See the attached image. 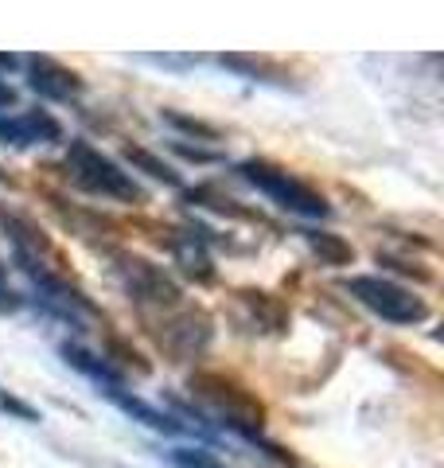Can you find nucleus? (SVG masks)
<instances>
[{
    "instance_id": "obj_1",
    "label": "nucleus",
    "mask_w": 444,
    "mask_h": 468,
    "mask_svg": "<svg viewBox=\"0 0 444 468\" xmlns=\"http://www.w3.org/2000/svg\"><path fill=\"white\" fill-rule=\"evenodd\" d=\"M63 165H67V176L82 192L101 196V199H117V203H144V187L132 180L117 160L98 153L90 141H74Z\"/></svg>"
},
{
    "instance_id": "obj_2",
    "label": "nucleus",
    "mask_w": 444,
    "mask_h": 468,
    "mask_svg": "<svg viewBox=\"0 0 444 468\" xmlns=\"http://www.w3.org/2000/svg\"><path fill=\"white\" fill-rule=\"evenodd\" d=\"M238 176L246 184H254L265 199H273L277 207H285L301 218H328L332 207L312 184H304L296 172L273 165V160H242L238 165Z\"/></svg>"
},
{
    "instance_id": "obj_3",
    "label": "nucleus",
    "mask_w": 444,
    "mask_h": 468,
    "mask_svg": "<svg viewBox=\"0 0 444 468\" xmlns=\"http://www.w3.org/2000/svg\"><path fill=\"white\" fill-rule=\"evenodd\" d=\"M344 289L363 304V309L390 320V324H418V320L428 316V304L421 297H413L409 289L386 282V277H347Z\"/></svg>"
},
{
    "instance_id": "obj_4",
    "label": "nucleus",
    "mask_w": 444,
    "mask_h": 468,
    "mask_svg": "<svg viewBox=\"0 0 444 468\" xmlns=\"http://www.w3.org/2000/svg\"><path fill=\"white\" fill-rule=\"evenodd\" d=\"M117 277H122V285L132 301L141 304H160V309H172V304H180V285L172 282V277L156 266V261L148 258H137V254H117Z\"/></svg>"
},
{
    "instance_id": "obj_5",
    "label": "nucleus",
    "mask_w": 444,
    "mask_h": 468,
    "mask_svg": "<svg viewBox=\"0 0 444 468\" xmlns=\"http://www.w3.org/2000/svg\"><path fill=\"white\" fill-rule=\"evenodd\" d=\"M191 390H199L203 399L230 421V426H242V430L261 426V406L249 399L242 387H234L230 378H222V375H196V378H191Z\"/></svg>"
},
{
    "instance_id": "obj_6",
    "label": "nucleus",
    "mask_w": 444,
    "mask_h": 468,
    "mask_svg": "<svg viewBox=\"0 0 444 468\" xmlns=\"http://www.w3.org/2000/svg\"><path fill=\"white\" fill-rule=\"evenodd\" d=\"M206 344H211V320H206L203 313H196V309L172 316L164 324V332H160V347H164L175 363L196 359Z\"/></svg>"
},
{
    "instance_id": "obj_7",
    "label": "nucleus",
    "mask_w": 444,
    "mask_h": 468,
    "mask_svg": "<svg viewBox=\"0 0 444 468\" xmlns=\"http://www.w3.org/2000/svg\"><path fill=\"white\" fill-rule=\"evenodd\" d=\"M63 137V125L55 122L48 110H24L12 117H0V141L27 149V144H48Z\"/></svg>"
},
{
    "instance_id": "obj_8",
    "label": "nucleus",
    "mask_w": 444,
    "mask_h": 468,
    "mask_svg": "<svg viewBox=\"0 0 444 468\" xmlns=\"http://www.w3.org/2000/svg\"><path fill=\"white\" fill-rule=\"evenodd\" d=\"M27 82H32V90L43 94V98H51V101H70V98H79L82 94V79L74 75V70H67L63 63H55V58L48 55H32L27 58Z\"/></svg>"
},
{
    "instance_id": "obj_9",
    "label": "nucleus",
    "mask_w": 444,
    "mask_h": 468,
    "mask_svg": "<svg viewBox=\"0 0 444 468\" xmlns=\"http://www.w3.org/2000/svg\"><path fill=\"white\" fill-rule=\"evenodd\" d=\"M106 394L125 410L129 418H137L141 426H148V430H156V433H180V421L175 418H168V414H160L156 406H148V402H141V399H132V394H125L122 387H106Z\"/></svg>"
},
{
    "instance_id": "obj_10",
    "label": "nucleus",
    "mask_w": 444,
    "mask_h": 468,
    "mask_svg": "<svg viewBox=\"0 0 444 468\" xmlns=\"http://www.w3.org/2000/svg\"><path fill=\"white\" fill-rule=\"evenodd\" d=\"M63 359L70 363V367H79L82 375H90L94 383H101V387H122L117 371H110V363L90 356V351H82V347H74V344H63Z\"/></svg>"
},
{
    "instance_id": "obj_11",
    "label": "nucleus",
    "mask_w": 444,
    "mask_h": 468,
    "mask_svg": "<svg viewBox=\"0 0 444 468\" xmlns=\"http://www.w3.org/2000/svg\"><path fill=\"white\" fill-rule=\"evenodd\" d=\"M125 156H129V165L132 168H141V172H148V176H153V180H164V184H180V172H172L168 165H164V160H160V156H153V153H148V149H141V144H129V149H125Z\"/></svg>"
},
{
    "instance_id": "obj_12",
    "label": "nucleus",
    "mask_w": 444,
    "mask_h": 468,
    "mask_svg": "<svg viewBox=\"0 0 444 468\" xmlns=\"http://www.w3.org/2000/svg\"><path fill=\"white\" fill-rule=\"evenodd\" d=\"M308 242H312V250H316L323 261H332V266H347V261H351V246L339 239V234L316 230V234H308Z\"/></svg>"
},
{
    "instance_id": "obj_13",
    "label": "nucleus",
    "mask_w": 444,
    "mask_h": 468,
    "mask_svg": "<svg viewBox=\"0 0 444 468\" xmlns=\"http://www.w3.org/2000/svg\"><path fill=\"white\" fill-rule=\"evenodd\" d=\"M172 461L180 464V468H222V464L211 457V452H199V449H175Z\"/></svg>"
},
{
    "instance_id": "obj_14",
    "label": "nucleus",
    "mask_w": 444,
    "mask_h": 468,
    "mask_svg": "<svg viewBox=\"0 0 444 468\" xmlns=\"http://www.w3.org/2000/svg\"><path fill=\"white\" fill-rule=\"evenodd\" d=\"M0 406L8 410V414H16V418H24V421H36V410L32 406H24L20 399H12V394H0Z\"/></svg>"
},
{
    "instance_id": "obj_15",
    "label": "nucleus",
    "mask_w": 444,
    "mask_h": 468,
    "mask_svg": "<svg viewBox=\"0 0 444 468\" xmlns=\"http://www.w3.org/2000/svg\"><path fill=\"white\" fill-rule=\"evenodd\" d=\"M180 156H187V160H199V165H211V160H218V153H206V149H191V144H184V141H175L172 144Z\"/></svg>"
},
{
    "instance_id": "obj_16",
    "label": "nucleus",
    "mask_w": 444,
    "mask_h": 468,
    "mask_svg": "<svg viewBox=\"0 0 444 468\" xmlns=\"http://www.w3.org/2000/svg\"><path fill=\"white\" fill-rule=\"evenodd\" d=\"M12 101H16V90H12V86L0 79V106H12Z\"/></svg>"
},
{
    "instance_id": "obj_17",
    "label": "nucleus",
    "mask_w": 444,
    "mask_h": 468,
    "mask_svg": "<svg viewBox=\"0 0 444 468\" xmlns=\"http://www.w3.org/2000/svg\"><path fill=\"white\" fill-rule=\"evenodd\" d=\"M0 67H8V70H12V67H16V55H0Z\"/></svg>"
}]
</instances>
